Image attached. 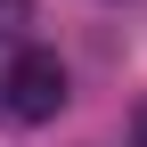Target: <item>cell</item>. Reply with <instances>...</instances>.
<instances>
[{
  "instance_id": "3957f363",
  "label": "cell",
  "mask_w": 147,
  "mask_h": 147,
  "mask_svg": "<svg viewBox=\"0 0 147 147\" xmlns=\"http://www.w3.org/2000/svg\"><path fill=\"white\" fill-rule=\"evenodd\" d=\"M131 147H147V98L131 106Z\"/></svg>"
},
{
  "instance_id": "6da1fadb",
  "label": "cell",
  "mask_w": 147,
  "mask_h": 147,
  "mask_svg": "<svg viewBox=\"0 0 147 147\" xmlns=\"http://www.w3.org/2000/svg\"><path fill=\"white\" fill-rule=\"evenodd\" d=\"M65 98H74V82H65L57 49H16V57H8V74H0V106H8L16 123H49Z\"/></svg>"
},
{
  "instance_id": "7a4b0ae2",
  "label": "cell",
  "mask_w": 147,
  "mask_h": 147,
  "mask_svg": "<svg viewBox=\"0 0 147 147\" xmlns=\"http://www.w3.org/2000/svg\"><path fill=\"white\" fill-rule=\"evenodd\" d=\"M16 25H33V0H0V33H16Z\"/></svg>"
}]
</instances>
